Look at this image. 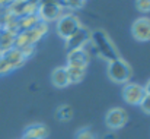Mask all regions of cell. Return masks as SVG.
<instances>
[{
	"label": "cell",
	"mask_w": 150,
	"mask_h": 139,
	"mask_svg": "<svg viewBox=\"0 0 150 139\" xmlns=\"http://www.w3.org/2000/svg\"><path fill=\"white\" fill-rule=\"evenodd\" d=\"M91 41L93 44V48L96 50V53L102 59H105L108 63L121 59L118 50L115 48L114 43L109 40V37L106 35V32L103 29H96V31L91 32Z\"/></svg>",
	"instance_id": "cell-1"
},
{
	"label": "cell",
	"mask_w": 150,
	"mask_h": 139,
	"mask_svg": "<svg viewBox=\"0 0 150 139\" xmlns=\"http://www.w3.org/2000/svg\"><path fill=\"white\" fill-rule=\"evenodd\" d=\"M131 75H133L131 66L125 60L118 59L108 63V76L115 84H128L131 79Z\"/></svg>",
	"instance_id": "cell-2"
},
{
	"label": "cell",
	"mask_w": 150,
	"mask_h": 139,
	"mask_svg": "<svg viewBox=\"0 0 150 139\" xmlns=\"http://www.w3.org/2000/svg\"><path fill=\"white\" fill-rule=\"evenodd\" d=\"M82 27V24H80V21H79V18L77 16H74L73 13H64L58 21H57V34L61 37V38H64V40H67L77 28H80Z\"/></svg>",
	"instance_id": "cell-3"
},
{
	"label": "cell",
	"mask_w": 150,
	"mask_h": 139,
	"mask_svg": "<svg viewBox=\"0 0 150 139\" xmlns=\"http://www.w3.org/2000/svg\"><path fill=\"white\" fill-rule=\"evenodd\" d=\"M91 41V31L86 27L77 28L67 40H66V48L67 51L77 50V48H85V46Z\"/></svg>",
	"instance_id": "cell-4"
},
{
	"label": "cell",
	"mask_w": 150,
	"mask_h": 139,
	"mask_svg": "<svg viewBox=\"0 0 150 139\" xmlns=\"http://www.w3.org/2000/svg\"><path fill=\"white\" fill-rule=\"evenodd\" d=\"M128 122V114L125 110L120 108V107H115V108H111L106 116H105V125L109 128V129H120L122 128L125 123Z\"/></svg>",
	"instance_id": "cell-5"
},
{
	"label": "cell",
	"mask_w": 150,
	"mask_h": 139,
	"mask_svg": "<svg viewBox=\"0 0 150 139\" xmlns=\"http://www.w3.org/2000/svg\"><path fill=\"white\" fill-rule=\"evenodd\" d=\"M144 88L139 84H125L122 88V98L127 104L131 105H139L142 98L144 97Z\"/></svg>",
	"instance_id": "cell-6"
},
{
	"label": "cell",
	"mask_w": 150,
	"mask_h": 139,
	"mask_svg": "<svg viewBox=\"0 0 150 139\" xmlns=\"http://www.w3.org/2000/svg\"><path fill=\"white\" fill-rule=\"evenodd\" d=\"M131 34L137 41L146 43L150 41V19L149 18H139L134 21L131 27Z\"/></svg>",
	"instance_id": "cell-7"
},
{
	"label": "cell",
	"mask_w": 150,
	"mask_h": 139,
	"mask_svg": "<svg viewBox=\"0 0 150 139\" xmlns=\"http://www.w3.org/2000/svg\"><path fill=\"white\" fill-rule=\"evenodd\" d=\"M63 7H58V6H38V10H37V15L40 18V21L42 22H52V21H58L64 12Z\"/></svg>",
	"instance_id": "cell-8"
},
{
	"label": "cell",
	"mask_w": 150,
	"mask_h": 139,
	"mask_svg": "<svg viewBox=\"0 0 150 139\" xmlns=\"http://www.w3.org/2000/svg\"><path fill=\"white\" fill-rule=\"evenodd\" d=\"M89 60H91V56L86 51V48H77V50H71L67 53V63L88 66Z\"/></svg>",
	"instance_id": "cell-9"
},
{
	"label": "cell",
	"mask_w": 150,
	"mask_h": 139,
	"mask_svg": "<svg viewBox=\"0 0 150 139\" xmlns=\"http://www.w3.org/2000/svg\"><path fill=\"white\" fill-rule=\"evenodd\" d=\"M3 59L9 63V66L12 67V69H18L19 66H22L23 63H25V57H23V54L21 53V50H18V48H10V50H6V51H3Z\"/></svg>",
	"instance_id": "cell-10"
},
{
	"label": "cell",
	"mask_w": 150,
	"mask_h": 139,
	"mask_svg": "<svg viewBox=\"0 0 150 139\" xmlns=\"http://www.w3.org/2000/svg\"><path fill=\"white\" fill-rule=\"evenodd\" d=\"M66 70H67L70 84H79V82H82L83 78H85V75H86V66H80V64L67 63Z\"/></svg>",
	"instance_id": "cell-11"
},
{
	"label": "cell",
	"mask_w": 150,
	"mask_h": 139,
	"mask_svg": "<svg viewBox=\"0 0 150 139\" xmlns=\"http://www.w3.org/2000/svg\"><path fill=\"white\" fill-rule=\"evenodd\" d=\"M25 138H31V139H45L48 136V128L42 123H35L31 125L25 129L23 133Z\"/></svg>",
	"instance_id": "cell-12"
},
{
	"label": "cell",
	"mask_w": 150,
	"mask_h": 139,
	"mask_svg": "<svg viewBox=\"0 0 150 139\" xmlns=\"http://www.w3.org/2000/svg\"><path fill=\"white\" fill-rule=\"evenodd\" d=\"M51 82L57 88H66V87H69L70 85V79H69V75H67L66 67H57V69H54L52 73H51Z\"/></svg>",
	"instance_id": "cell-13"
},
{
	"label": "cell",
	"mask_w": 150,
	"mask_h": 139,
	"mask_svg": "<svg viewBox=\"0 0 150 139\" xmlns=\"http://www.w3.org/2000/svg\"><path fill=\"white\" fill-rule=\"evenodd\" d=\"M40 22V18L38 15H25V16H21L18 18V27H19V32L21 31H28V29H32L37 24Z\"/></svg>",
	"instance_id": "cell-14"
},
{
	"label": "cell",
	"mask_w": 150,
	"mask_h": 139,
	"mask_svg": "<svg viewBox=\"0 0 150 139\" xmlns=\"http://www.w3.org/2000/svg\"><path fill=\"white\" fill-rule=\"evenodd\" d=\"M15 35L16 34H12L9 31H4V29L0 31V48L3 51L13 48V46H15Z\"/></svg>",
	"instance_id": "cell-15"
},
{
	"label": "cell",
	"mask_w": 150,
	"mask_h": 139,
	"mask_svg": "<svg viewBox=\"0 0 150 139\" xmlns=\"http://www.w3.org/2000/svg\"><path fill=\"white\" fill-rule=\"evenodd\" d=\"M55 116L60 122H69L73 119V108L69 105V104H63L57 108L55 111Z\"/></svg>",
	"instance_id": "cell-16"
},
{
	"label": "cell",
	"mask_w": 150,
	"mask_h": 139,
	"mask_svg": "<svg viewBox=\"0 0 150 139\" xmlns=\"http://www.w3.org/2000/svg\"><path fill=\"white\" fill-rule=\"evenodd\" d=\"M38 6H58V7H66L64 0H38Z\"/></svg>",
	"instance_id": "cell-17"
},
{
	"label": "cell",
	"mask_w": 150,
	"mask_h": 139,
	"mask_svg": "<svg viewBox=\"0 0 150 139\" xmlns=\"http://www.w3.org/2000/svg\"><path fill=\"white\" fill-rule=\"evenodd\" d=\"M76 139H96V138H95V135L92 133V130H91V129L85 128V129H80V130L77 132Z\"/></svg>",
	"instance_id": "cell-18"
},
{
	"label": "cell",
	"mask_w": 150,
	"mask_h": 139,
	"mask_svg": "<svg viewBox=\"0 0 150 139\" xmlns=\"http://www.w3.org/2000/svg\"><path fill=\"white\" fill-rule=\"evenodd\" d=\"M140 108L144 111V113H147L150 114V95L149 94H144V97L142 98V101H140Z\"/></svg>",
	"instance_id": "cell-19"
},
{
	"label": "cell",
	"mask_w": 150,
	"mask_h": 139,
	"mask_svg": "<svg viewBox=\"0 0 150 139\" xmlns=\"http://www.w3.org/2000/svg\"><path fill=\"white\" fill-rule=\"evenodd\" d=\"M136 7L140 12H150V0H136Z\"/></svg>",
	"instance_id": "cell-20"
},
{
	"label": "cell",
	"mask_w": 150,
	"mask_h": 139,
	"mask_svg": "<svg viewBox=\"0 0 150 139\" xmlns=\"http://www.w3.org/2000/svg\"><path fill=\"white\" fill-rule=\"evenodd\" d=\"M64 3L69 9H79L85 4V0H64Z\"/></svg>",
	"instance_id": "cell-21"
},
{
	"label": "cell",
	"mask_w": 150,
	"mask_h": 139,
	"mask_svg": "<svg viewBox=\"0 0 150 139\" xmlns=\"http://www.w3.org/2000/svg\"><path fill=\"white\" fill-rule=\"evenodd\" d=\"M12 70H13V69L9 66V63L1 57V59H0V75H6V73H9V72H12Z\"/></svg>",
	"instance_id": "cell-22"
},
{
	"label": "cell",
	"mask_w": 150,
	"mask_h": 139,
	"mask_svg": "<svg viewBox=\"0 0 150 139\" xmlns=\"http://www.w3.org/2000/svg\"><path fill=\"white\" fill-rule=\"evenodd\" d=\"M34 51H35V47L34 46H26V47H23V48H21V53L23 54L25 59H28L31 54H34Z\"/></svg>",
	"instance_id": "cell-23"
},
{
	"label": "cell",
	"mask_w": 150,
	"mask_h": 139,
	"mask_svg": "<svg viewBox=\"0 0 150 139\" xmlns=\"http://www.w3.org/2000/svg\"><path fill=\"white\" fill-rule=\"evenodd\" d=\"M103 139H118V136H117L115 133H112V132H111V133H106V135L103 136Z\"/></svg>",
	"instance_id": "cell-24"
},
{
	"label": "cell",
	"mask_w": 150,
	"mask_h": 139,
	"mask_svg": "<svg viewBox=\"0 0 150 139\" xmlns=\"http://www.w3.org/2000/svg\"><path fill=\"white\" fill-rule=\"evenodd\" d=\"M143 88H144V92L150 95V81L147 82V84H146V87H143Z\"/></svg>",
	"instance_id": "cell-25"
},
{
	"label": "cell",
	"mask_w": 150,
	"mask_h": 139,
	"mask_svg": "<svg viewBox=\"0 0 150 139\" xmlns=\"http://www.w3.org/2000/svg\"><path fill=\"white\" fill-rule=\"evenodd\" d=\"M1 57H3V50L0 48V59H1Z\"/></svg>",
	"instance_id": "cell-26"
},
{
	"label": "cell",
	"mask_w": 150,
	"mask_h": 139,
	"mask_svg": "<svg viewBox=\"0 0 150 139\" xmlns=\"http://www.w3.org/2000/svg\"><path fill=\"white\" fill-rule=\"evenodd\" d=\"M22 139H31V138H25V136H23V138H22Z\"/></svg>",
	"instance_id": "cell-27"
}]
</instances>
